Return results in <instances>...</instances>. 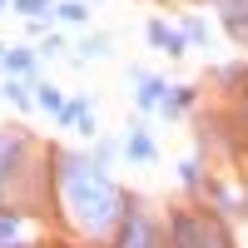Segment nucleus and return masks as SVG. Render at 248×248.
I'll use <instances>...</instances> for the list:
<instances>
[{"mask_svg": "<svg viewBox=\"0 0 248 248\" xmlns=\"http://www.w3.org/2000/svg\"><path fill=\"white\" fill-rule=\"evenodd\" d=\"M60 15H65V20H85L90 10H85V5H60Z\"/></svg>", "mask_w": 248, "mask_h": 248, "instance_id": "1", "label": "nucleus"}, {"mask_svg": "<svg viewBox=\"0 0 248 248\" xmlns=\"http://www.w3.org/2000/svg\"><path fill=\"white\" fill-rule=\"evenodd\" d=\"M20 10H25V15H35V10H45V0H20Z\"/></svg>", "mask_w": 248, "mask_h": 248, "instance_id": "2", "label": "nucleus"}]
</instances>
